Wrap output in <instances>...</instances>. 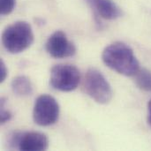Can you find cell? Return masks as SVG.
<instances>
[{"mask_svg": "<svg viewBox=\"0 0 151 151\" xmlns=\"http://www.w3.org/2000/svg\"><path fill=\"white\" fill-rule=\"evenodd\" d=\"M45 50L50 57L55 58H70L77 51L74 43L61 30H57L49 36L45 43Z\"/></svg>", "mask_w": 151, "mask_h": 151, "instance_id": "obj_7", "label": "cell"}, {"mask_svg": "<svg viewBox=\"0 0 151 151\" xmlns=\"http://www.w3.org/2000/svg\"><path fill=\"white\" fill-rule=\"evenodd\" d=\"M34 39L31 25L23 20L9 25L2 34V44L12 54H18L27 50L33 44Z\"/></svg>", "mask_w": 151, "mask_h": 151, "instance_id": "obj_2", "label": "cell"}, {"mask_svg": "<svg viewBox=\"0 0 151 151\" xmlns=\"http://www.w3.org/2000/svg\"><path fill=\"white\" fill-rule=\"evenodd\" d=\"M84 88L88 96L100 104H107L113 96L110 82L96 68H89L87 71L84 79Z\"/></svg>", "mask_w": 151, "mask_h": 151, "instance_id": "obj_3", "label": "cell"}, {"mask_svg": "<svg viewBox=\"0 0 151 151\" xmlns=\"http://www.w3.org/2000/svg\"><path fill=\"white\" fill-rule=\"evenodd\" d=\"M5 104H6L5 99L4 97L1 98V112H0V121H1V124H5V123L9 122L11 120L12 117V112L8 109H6Z\"/></svg>", "mask_w": 151, "mask_h": 151, "instance_id": "obj_12", "label": "cell"}, {"mask_svg": "<svg viewBox=\"0 0 151 151\" xmlns=\"http://www.w3.org/2000/svg\"><path fill=\"white\" fill-rule=\"evenodd\" d=\"M1 1V7L0 12L1 15H8L12 13L16 5V0H0Z\"/></svg>", "mask_w": 151, "mask_h": 151, "instance_id": "obj_11", "label": "cell"}, {"mask_svg": "<svg viewBox=\"0 0 151 151\" xmlns=\"http://www.w3.org/2000/svg\"><path fill=\"white\" fill-rule=\"evenodd\" d=\"M81 81L80 70L73 65L59 64L54 65L50 70V84L61 92H71L75 90Z\"/></svg>", "mask_w": 151, "mask_h": 151, "instance_id": "obj_4", "label": "cell"}, {"mask_svg": "<svg viewBox=\"0 0 151 151\" xmlns=\"http://www.w3.org/2000/svg\"><path fill=\"white\" fill-rule=\"evenodd\" d=\"M137 87L146 92H151V71L142 68L134 75Z\"/></svg>", "mask_w": 151, "mask_h": 151, "instance_id": "obj_10", "label": "cell"}, {"mask_svg": "<svg viewBox=\"0 0 151 151\" xmlns=\"http://www.w3.org/2000/svg\"><path fill=\"white\" fill-rule=\"evenodd\" d=\"M96 14L107 20H115L122 16V11L113 0H85Z\"/></svg>", "mask_w": 151, "mask_h": 151, "instance_id": "obj_8", "label": "cell"}, {"mask_svg": "<svg viewBox=\"0 0 151 151\" xmlns=\"http://www.w3.org/2000/svg\"><path fill=\"white\" fill-rule=\"evenodd\" d=\"M10 144L19 150H46L49 147V139L40 132H18L10 138Z\"/></svg>", "mask_w": 151, "mask_h": 151, "instance_id": "obj_6", "label": "cell"}, {"mask_svg": "<svg viewBox=\"0 0 151 151\" xmlns=\"http://www.w3.org/2000/svg\"><path fill=\"white\" fill-rule=\"evenodd\" d=\"M60 107L58 101L50 95H41L35 102L33 119L40 127H50L59 119Z\"/></svg>", "mask_w": 151, "mask_h": 151, "instance_id": "obj_5", "label": "cell"}, {"mask_svg": "<svg viewBox=\"0 0 151 151\" xmlns=\"http://www.w3.org/2000/svg\"><path fill=\"white\" fill-rule=\"evenodd\" d=\"M8 75V70L7 67L4 62L3 59L0 61V82H4Z\"/></svg>", "mask_w": 151, "mask_h": 151, "instance_id": "obj_13", "label": "cell"}, {"mask_svg": "<svg viewBox=\"0 0 151 151\" xmlns=\"http://www.w3.org/2000/svg\"><path fill=\"white\" fill-rule=\"evenodd\" d=\"M102 59L109 68L125 76H134L140 70V64L134 50L129 45L121 42L105 47Z\"/></svg>", "mask_w": 151, "mask_h": 151, "instance_id": "obj_1", "label": "cell"}, {"mask_svg": "<svg viewBox=\"0 0 151 151\" xmlns=\"http://www.w3.org/2000/svg\"><path fill=\"white\" fill-rule=\"evenodd\" d=\"M148 123L151 127V99L148 103Z\"/></svg>", "mask_w": 151, "mask_h": 151, "instance_id": "obj_14", "label": "cell"}, {"mask_svg": "<svg viewBox=\"0 0 151 151\" xmlns=\"http://www.w3.org/2000/svg\"><path fill=\"white\" fill-rule=\"evenodd\" d=\"M11 88L18 96H28L33 93V84L30 79L24 75L15 77L11 83Z\"/></svg>", "mask_w": 151, "mask_h": 151, "instance_id": "obj_9", "label": "cell"}]
</instances>
